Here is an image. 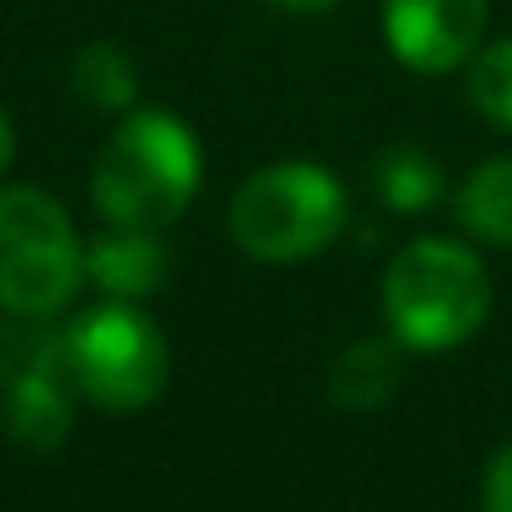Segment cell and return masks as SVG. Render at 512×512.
<instances>
[{"instance_id":"1","label":"cell","mask_w":512,"mask_h":512,"mask_svg":"<svg viewBox=\"0 0 512 512\" xmlns=\"http://www.w3.org/2000/svg\"><path fill=\"white\" fill-rule=\"evenodd\" d=\"M95 209L125 229H165L199 189V145L170 110H130L95 160Z\"/></svg>"},{"instance_id":"2","label":"cell","mask_w":512,"mask_h":512,"mask_svg":"<svg viewBox=\"0 0 512 512\" xmlns=\"http://www.w3.org/2000/svg\"><path fill=\"white\" fill-rule=\"evenodd\" d=\"M493 309L483 259L453 239H413L383 279L388 334L413 353H448L468 343Z\"/></svg>"},{"instance_id":"3","label":"cell","mask_w":512,"mask_h":512,"mask_svg":"<svg viewBox=\"0 0 512 512\" xmlns=\"http://www.w3.org/2000/svg\"><path fill=\"white\" fill-rule=\"evenodd\" d=\"M348 219V194L324 165H269L249 174L229 204L234 244L259 264H299L334 244Z\"/></svg>"},{"instance_id":"4","label":"cell","mask_w":512,"mask_h":512,"mask_svg":"<svg viewBox=\"0 0 512 512\" xmlns=\"http://www.w3.org/2000/svg\"><path fill=\"white\" fill-rule=\"evenodd\" d=\"M85 284V249L70 214L30 184L0 189V309L30 324L55 319Z\"/></svg>"},{"instance_id":"5","label":"cell","mask_w":512,"mask_h":512,"mask_svg":"<svg viewBox=\"0 0 512 512\" xmlns=\"http://www.w3.org/2000/svg\"><path fill=\"white\" fill-rule=\"evenodd\" d=\"M60 339H65L70 383L110 413L150 408L170 383L165 329L130 299H105L80 309Z\"/></svg>"},{"instance_id":"6","label":"cell","mask_w":512,"mask_h":512,"mask_svg":"<svg viewBox=\"0 0 512 512\" xmlns=\"http://www.w3.org/2000/svg\"><path fill=\"white\" fill-rule=\"evenodd\" d=\"M0 363V428L30 453H50L65 443L75 398H70V363L65 339L15 334L5 339Z\"/></svg>"},{"instance_id":"7","label":"cell","mask_w":512,"mask_h":512,"mask_svg":"<svg viewBox=\"0 0 512 512\" xmlns=\"http://www.w3.org/2000/svg\"><path fill=\"white\" fill-rule=\"evenodd\" d=\"M488 30V0H383V40L418 75L468 65Z\"/></svg>"},{"instance_id":"8","label":"cell","mask_w":512,"mask_h":512,"mask_svg":"<svg viewBox=\"0 0 512 512\" xmlns=\"http://www.w3.org/2000/svg\"><path fill=\"white\" fill-rule=\"evenodd\" d=\"M85 274L110 299H145V294H155L165 284L170 254L155 244V229H125V224H115L110 234H100L90 244Z\"/></svg>"},{"instance_id":"9","label":"cell","mask_w":512,"mask_h":512,"mask_svg":"<svg viewBox=\"0 0 512 512\" xmlns=\"http://www.w3.org/2000/svg\"><path fill=\"white\" fill-rule=\"evenodd\" d=\"M398 348L393 339H358L348 343L334 368H329V398L339 403L343 413H373L398 393Z\"/></svg>"},{"instance_id":"10","label":"cell","mask_w":512,"mask_h":512,"mask_svg":"<svg viewBox=\"0 0 512 512\" xmlns=\"http://www.w3.org/2000/svg\"><path fill=\"white\" fill-rule=\"evenodd\" d=\"M458 219L473 239L512 249V155L478 165L458 184Z\"/></svg>"},{"instance_id":"11","label":"cell","mask_w":512,"mask_h":512,"mask_svg":"<svg viewBox=\"0 0 512 512\" xmlns=\"http://www.w3.org/2000/svg\"><path fill=\"white\" fill-rule=\"evenodd\" d=\"M70 85H75L80 100H90V105L105 110V115H130V105H135V95H140L135 60H130L120 45H110V40H95V45H85V50L75 55Z\"/></svg>"},{"instance_id":"12","label":"cell","mask_w":512,"mask_h":512,"mask_svg":"<svg viewBox=\"0 0 512 512\" xmlns=\"http://www.w3.org/2000/svg\"><path fill=\"white\" fill-rule=\"evenodd\" d=\"M373 184H378V199L398 214H418L428 204H438L443 194V170L433 165V155H423L418 145H393L378 155L373 165Z\"/></svg>"},{"instance_id":"13","label":"cell","mask_w":512,"mask_h":512,"mask_svg":"<svg viewBox=\"0 0 512 512\" xmlns=\"http://www.w3.org/2000/svg\"><path fill=\"white\" fill-rule=\"evenodd\" d=\"M468 100L478 105V115L512 130V35L468 60Z\"/></svg>"},{"instance_id":"14","label":"cell","mask_w":512,"mask_h":512,"mask_svg":"<svg viewBox=\"0 0 512 512\" xmlns=\"http://www.w3.org/2000/svg\"><path fill=\"white\" fill-rule=\"evenodd\" d=\"M483 508L488 512H512V443H503L483 473Z\"/></svg>"},{"instance_id":"15","label":"cell","mask_w":512,"mask_h":512,"mask_svg":"<svg viewBox=\"0 0 512 512\" xmlns=\"http://www.w3.org/2000/svg\"><path fill=\"white\" fill-rule=\"evenodd\" d=\"M10 160H15V130H10V120L0 110V174L10 170Z\"/></svg>"},{"instance_id":"16","label":"cell","mask_w":512,"mask_h":512,"mask_svg":"<svg viewBox=\"0 0 512 512\" xmlns=\"http://www.w3.org/2000/svg\"><path fill=\"white\" fill-rule=\"evenodd\" d=\"M274 5H284V10H329V5H339V0H274Z\"/></svg>"}]
</instances>
